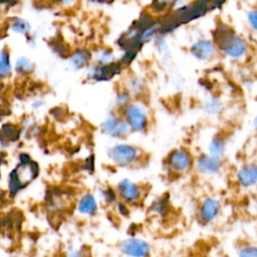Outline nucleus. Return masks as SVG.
Returning <instances> with one entry per match:
<instances>
[{"instance_id":"dca6fc26","label":"nucleus","mask_w":257,"mask_h":257,"mask_svg":"<svg viewBox=\"0 0 257 257\" xmlns=\"http://www.w3.org/2000/svg\"><path fill=\"white\" fill-rule=\"evenodd\" d=\"M13 70L10 54L6 49H0V78H7Z\"/></svg>"},{"instance_id":"20e7f679","label":"nucleus","mask_w":257,"mask_h":257,"mask_svg":"<svg viewBox=\"0 0 257 257\" xmlns=\"http://www.w3.org/2000/svg\"><path fill=\"white\" fill-rule=\"evenodd\" d=\"M100 130L103 134L112 138H122L128 134L130 126L124 119H121L114 114H110L102 121Z\"/></svg>"},{"instance_id":"f704fd0d","label":"nucleus","mask_w":257,"mask_h":257,"mask_svg":"<svg viewBox=\"0 0 257 257\" xmlns=\"http://www.w3.org/2000/svg\"><path fill=\"white\" fill-rule=\"evenodd\" d=\"M1 177H2V176H1V170H0V182H1Z\"/></svg>"},{"instance_id":"7c9ffc66","label":"nucleus","mask_w":257,"mask_h":257,"mask_svg":"<svg viewBox=\"0 0 257 257\" xmlns=\"http://www.w3.org/2000/svg\"><path fill=\"white\" fill-rule=\"evenodd\" d=\"M43 104H44V102H43L42 100H40V99H37V100H34V101L32 102L31 106L33 107V109H38V108H40V107H41Z\"/></svg>"},{"instance_id":"1a4fd4ad","label":"nucleus","mask_w":257,"mask_h":257,"mask_svg":"<svg viewBox=\"0 0 257 257\" xmlns=\"http://www.w3.org/2000/svg\"><path fill=\"white\" fill-rule=\"evenodd\" d=\"M196 165L201 173L211 175L217 173L220 170L222 166V159L221 156H202L198 159Z\"/></svg>"},{"instance_id":"f3484780","label":"nucleus","mask_w":257,"mask_h":257,"mask_svg":"<svg viewBox=\"0 0 257 257\" xmlns=\"http://www.w3.org/2000/svg\"><path fill=\"white\" fill-rule=\"evenodd\" d=\"M89 60V53L84 50L80 49L75 51L69 58V64L73 69H79L86 65Z\"/></svg>"},{"instance_id":"4468645a","label":"nucleus","mask_w":257,"mask_h":257,"mask_svg":"<svg viewBox=\"0 0 257 257\" xmlns=\"http://www.w3.org/2000/svg\"><path fill=\"white\" fill-rule=\"evenodd\" d=\"M21 133L22 130L12 122H4L0 126V135L8 144L17 142L21 137Z\"/></svg>"},{"instance_id":"423d86ee","label":"nucleus","mask_w":257,"mask_h":257,"mask_svg":"<svg viewBox=\"0 0 257 257\" xmlns=\"http://www.w3.org/2000/svg\"><path fill=\"white\" fill-rule=\"evenodd\" d=\"M168 166L176 173L187 172L192 166V157L187 150H175L168 158Z\"/></svg>"},{"instance_id":"aec40b11","label":"nucleus","mask_w":257,"mask_h":257,"mask_svg":"<svg viewBox=\"0 0 257 257\" xmlns=\"http://www.w3.org/2000/svg\"><path fill=\"white\" fill-rule=\"evenodd\" d=\"M209 152L210 155L214 156H221L225 152V142L223 139L218 137L212 139L209 144Z\"/></svg>"},{"instance_id":"412c9836","label":"nucleus","mask_w":257,"mask_h":257,"mask_svg":"<svg viewBox=\"0 0 257 257\" xmlns=\"http://www.w3.org/2000/svg\"><path fill=\"white\" fill-rule=\"evenodd\" d=\"M96 58L99 62V65H106L113 60V54L109 50L103 49L97 53Z\"/></svg>"},{"instance_id":"72a5a7b5","label":"nucleus","mask_w":257,"mask_h":257,"mask_svg":"<svg viewBox=\"0 0 257 257\" xmlns=\"http://www.w3.org/2000/svg\"><path fill=\"white\" fill-rule=\"evenodd\" d=\"M7 1H8V0H0V4H1V3H5V2H7Z\"/></svg>"},{"instance_id":"9b49d317","label":"nucleus","mask_w":257,"mask_h":257,"mask_svg":"<svg viewBox=\"0 0 257 257\" xmlns=\"http://www.w3.org/2000/svg\"><path fill=\"white\" fill-rule=\"evenodd\" d=\"M238 183L244 188H250L257 181V167L255 164H248L240 168L237 173Z\"/></svg>"},{"instance_id":"a878e982","label":"nucleus","mask_w":257,"mask_h":257,"mask_svg":"<svg viewBox=\"0 0 257 257\" xmlns=\"http://www.w3.org/2000/svg\"><path fill=\"white\" fill-rule=\"evenodd\" d=\"M101 197L104 199V201L106 202H114L115 201V193L112 191V189H106L102 191Z\"/></svg>"},{"instance_id":"f257e3e1","label":"nucleus","mask_w":257,"mask_h":257,"mask_svg":"<svg viewBox=\"0 0 257 257\" xmlns=\"http://www.w3.org/2000/svg\"><path fill=\"white\" fill-rule=\"evenodd\" d=\"M218 45L231 58H240L246 53L245 41L234 32L224 31L218 36Z\"/></svg>"},{"instance_id":"2eb2a0df","label":"nucleus","mask_w":257,"mask_h":257,"mask_svg":"<svg viewBox=\"0 0 257 257\" xmlns=\"http://www.w3.org/2000/svg\"><path fill=\"white\" fill-rule=\"evenodd\" d=\"M34 67H35L34 62L27 56L22 55L15 60L13 69L19 75H27L34 70Z\"/></svg>"},{"instance_id":"473e14b6","label":"nucleus","mask_w":257,"mask_h":257,"mask_svg":"<svg viewBox=\"0 0 257 257\" xmlns=\"http://www.w3.org/2000/svg\"><path fill=\"white\" fill-rule=\"evenodd\" d=\"M63 4H68V3H70L72 0H60Z\"/></svg>"},{"instance_id":"5701e85b","label":"nucleus","mask_w":257,"mask_h":257,"mask_svg":"<svg viewBox=\"0 0 257 257\" xmlns=\"http://www.w3.org/2000/svg\"><path fill=\"white\" fill-rule=\"evenodd\" d=\"M152 209L154 212H156L158 214H164L168 209V203H167V201H165L163 199L158 200L154 203V205L152 206Z\"/></svg>"},{"instance_id":"f03ea898","label":"nucleus","mask_w":257,"mask_h":257,"mask_svg":"<svg viewBox=\"0 0 257 257\" xmlns=\"http://www.w3.org/2000/svg\"><path fill=\"white\" fill-rule=\"evenodd\" d=\"M124 120L134 132H143L148 124V116L145 107L137 102L125 105Z\"/></svg>"},{"instance_id":"cd10ccee","label":"nucleus","mask_w":257,"mask_h":257,"mask_svg":"<svg viewBox=\"0 0 257 257\" xmlns=\"http://www.w3.org/2000/svg\"><path fill=\"white\" fill-rule=\"evenodd\" d=\"M93 165H94V159H93V156H90V157L86 160V162H85V168H86V170L92 172V171H93V168H94Z\"/></svg>"},{"instance_id":"b1692460","label":"nucleus","mask_w":257,"mask_h":257,"mask_svg":"<svg viewBox=\"0 0 257 257\" xmlns=\"http://www.w3.org/2000/svg\"><path fill=\"white\" fill-rule=\"evenodd\" d=\"M130 87L136 93L142 91L144 89V81H143V79H141L140 77L132 78L131 79V83H130Z\"/></svg>"},{"instance_id":"39448f33","label":"nucleus","mask_w":257,"mask_h":257,"mask_svg":"<svg viewBox=\"0 0 257 257\" xmlns=\"http://www.w3.org/2000/svg\"><path fill=\"white\" fill-rule=\"evenodd\" d=\"M12 170L24 188L34 181L39 174V166L33 160L27 163H17Z\"/></svg>"},{"instance_id":"393cba45","label":"nucleus","mask_w":257,"mask_h":257,"mask_svg":"<svg viewBox=\"0 0 257 257\" xmlns=\"http://www.w3.org/2000/svg\"><path fill=\"white\" fill-rule=\"evenodd\" d=\"M130 99H131V94H130V92H127V91H121V92L118 93L117 96H116V103H117V105H119V106H123V105L128 104Z\"/></svg>"},{"instance_id":"c85d7f7f","label":"nucleus","mask_w":257,"mask_h":257,"mask_svg":"<svg viewBox=\"0 0 257 257\" xmlns=\"http://www.w3.org/2000/svg\"><path fill=\"white\" fill-rule=\"evenodd\" d=\"M117 209H118L119 213H121L122 215H127V213H128V209L125 206V204H123V203H118L117 204Z\"/></svg>"},{"instance_id":"7ed1b4c3","label":"nucleus","mask_w":257,"mask_h":257,"mask_svg":"<svg viewBox=\"0 0 257 257\" xmlns=\"http://www.w3.org/2000/svg\"><path fill=\"white\" fill-rule=\"evenodd\" d=\"M107 156L117 166L125 167L133 164L138 158V150L126 144H118L107 149Z\"/></svg>"},{"instance_id":"ddd939ff","label":"nucleus","mask_w":257,"mask_h":257,"mask_svg":"<svg viewBox=\"0 0 257 257\" xmlns=\"http://www.w3.org/2000/svg\"><path fill=\"white\" fill-rule=\"evenodd\" d=\"M77 211L82 215H93L97 211V202L93 195L87 193L81 197L77 205Z\"/></svg>"},{"instance_id":"6ab92c4d","label":"nucleus","mask_w":257,"mask_h":257,"mask_svg":"<svg viewBox=\"0 0 257 257\" xmlns=\"http://www.w3.org/2000/svg\"><path fill=\"white\" fill-rule=\"evenodd\" d=\"M204 109L209 114H218L223 109V103L219 98L211 97L205 102Z\"/></svg>"},{"instance_id":"6e6552de","label":"nucleus","mask_w":257,"mask_h":257,"mask_svg":"<svg viewBox=\"0 0 257 257\" xmlns=\"http://www.w3.org/2000/svg\"><path fill=\"white\" fill-rule=\"evenodd\" d=\"M118 196L127 203H133L140 198V189L128 179H122L117 184Z\"/></svg>"},{"instance_id":"4be33fe9","label":"nucleus","mask_w":257,"mask_h":257,"mask_svg":"<svg viewBox=\"0 0 257 257\" xmlns=\"http://www.w3.org/2000/svg\"><path fill=\"white\" fill-rule=\"evenodd\" d=\"M238 257H257V249L254 246H245L240 249Z\"/></svg>"},{"instance_id":"f8f14e48","label":"nucleus","mask_w":257,"mask_h":257,"mask_svg":"<svg viewBox=\"0 0 257 257\" xmlns=\"http://www.w3.org/2000/svg\"><path fill=\"white\" fill-rule=\"evenodd\" d=\"M220 211V203L218 200L213 198H207L203 201L200 208V217L201 219L208 223L213 221Z\"/></svg>"},{"instance_id":"a211bd4d","label":"nucleus","mask_w":257,"mask_h":257,"mask_svg":"<svg viewBox=\"0 0 257 257\" xmlns=\"http://www.w3.org/2000/svg\"><path fill=\"white\" fill-rule=\"evenodd\" d=\"M10 30L16 34L27 35L31 30V25L24 18L14 17L10 22Z\"/></svg>"},{"instance_id":"9d476101","label":"nucleus","mask_w":257,"mask_h":257,"mask_svg":"<svg viewBox=\"0 0 257 257\" xmlns=\"http://www.w3.org/2000/svg\"><path fill=\"white\" fill-rule=\"evenodd\" d=\"M216 52V46L209 40H200L193 44L191 48L192 55L200 60H207L211 58Z\"/></svg>"},{"instance_id":"bb28decb","label":"nucleus","mask_w":257,"mask_h":257,"mask_svg":"<svg viewBox=\"0 0 257 257\" xmlns=\"http://www.w3.org/2000/svg\"><path fill=\"white\" fill-rule=\"evenodd\" d=\"M248 22L250 23V25L252 26L253 29H256V11L252 10L248 13Z\"/></svg>"},{"instance_id":"c756f323","label":"nucleus","mask_w":257,"mask_h":257,"mask_svg":"<svg viewBox=\"0 0 257 257\" xmlns=\"http://www.w3.org/2000/svg\"><path fill=\"white\" fill-rule=\"evenodd\" d=\"M82 253L79 250H71L68 252V257H82Z\"/></svg>"},{"instance_id":"0eeeda50","label":"nucleus","mask_w":257,"mask_h":257,"mask_svg":"<svg viewBox=\"0 0 257 257\" xmlns=\"http://www.w3.org/2000/svg\"><path fill=\"white\" fill-rule=\"evenodd\" d=\"M120 249L128 257H147L151 252L150 245L142 239L139 238H128L124 240Z\"/></svg>"},{"instance_id":"2f4dec72","label":"nucleus","mask_w":257,"mask_h":257,"mask_svg":"<svg viewBox=\"0 0 257 257\" xmlns=\"http://www.w3.org/2000/svg\"><path fill=\"white\" fill-rule=\"evenodd\" d=\"M8 143L6 142V140L0 135V151H3L4 149H6L8 147Z\"/></svg>"}]
</instances>
